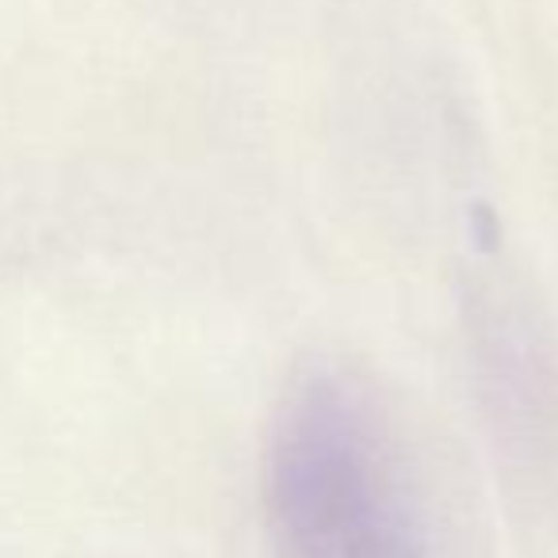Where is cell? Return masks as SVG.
Returning a JSON list of instances; mask_svg holds the SVG:
<instances>
[{
    "mask_svg": "<svg viewBox=\"0 0 558 558\" xmlns=\"http://www.w3.org/2000/svg\"><path fill=\"white\" fill-rule=\"evenodd\" d=\"M264 505L276 558H433L402 436L341 367L299 375L279 402Z\"/></svg>",
    "mask_w": 558,
    "mask_h": 558,
    "instance_id": "1",
    "label": "cell"
}]
</instances>
